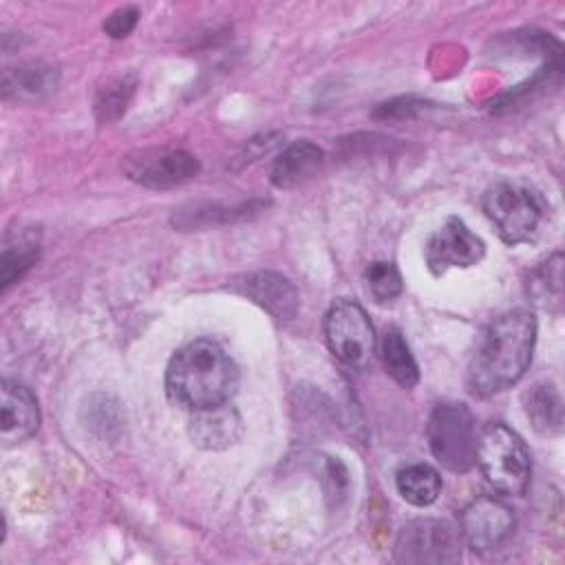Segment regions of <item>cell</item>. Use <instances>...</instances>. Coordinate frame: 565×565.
I'll list each match as a JSON object with an SVG mask.
<instances>
[{"label": "cell", "mask_w": 565, "mask_h": 565, "mask_svg": "<svg viewBox=\"0 0 565 565\" xmlns=\"http://www.w3.org/2000/svg\"><path fill=\"white\" fill-rule=\"evenodd\" d=\"M536 318L527 309H512L494 318L477 347L468 369V386L479 397H490L516 384L532 362Z\"/></svg>", "instance_id": "cell-1"}, {"label": "cell", "mask_w": 565, "mask_h": 565, "mask_svg": "<svg viewBox=\"0 0 565 565\" xmlns=\"http://www.w3.org/2000/svg\"><path fill=\"white\" fill-rule=\"evenodd\" d=\"M238 386V369L214 340L199 338L181 347L166 371L170 399L188 411L227 404Z\"/></svg>", "instance_id": "cell-2"}, {"label": "cell", "mask_w": 565, "mask_h": 565, "mask_svg": "<svg viewBox=\"0 0 565 565\" xmlns=\"http://www.w3.org/2000/svg\"><path fill=\"white\" fill-rule=\"evenodd\" d=\"M475 463L486 481L501 494L519 497L530 486V450L525 441L505 424H488L479 433Z\"/></svg>", "instance_id": "cell-3"}, {"label": "cell", "mask_w": 565, "mask_h": 565, "mask_svg": "<svg viewBox=\"0 0 565 565\" xmlns=\"http://www.w3.org/2000/svg\"><path fill=\"white\" fill-rule=\"evenodd\" d=\"M483 212L505 245L534 241L545 216V201L516 181H499L483 194Z\"/></svg>", "instance_id": "cell-4"}, {"label": "cell", "mask_w": 565, "mask_h": 565, "mask_svg": "<svg viewBox=\"0 0 565 565\" xmlns=\"http://www.w3.org/2000/svg\"><path fill=\"white\" fill-rule=\"evenodd\" d=\"M433 457L450 472H468L477 461V424L466 404H439L426 426Z\"/></svg>", "instance_id": "cell-5"}, {"label": "cell", "mask_w": 565, "mask_h": 565, "mask_svg": "<svg viewBox=\"0 0 565 565\" xmlns=\"http://www.w3.org/2000/svg\"><path fill=\"white\" fill-rule=\"evenodd\" d=\"M324 338L331 353L347 366L362 369L375 351V329L355 300H335L324 316Z\"/></svg>", "instance_id": "cell-6"}, {"label": "cell", "mask_w": 565, "mask_h": 565, "mask_svg": "<svg viewBox=\"0 0 565 565\" xmlns=\"http://www.w3.org/2000/svg\"><path fill=\"white\" fill-rule=\"evenodd\" d=\"M461 532L439 519L406 523L395 541L393 558L404 565H448L461 558Z\"/></svg>", "instance_id": "cell-7"}, {"label": "cell", "mask_w": 565, "mask_h": 565, "mask_svg": "<svg viewBox=\"0 0 565 565\" xmlns=\"http://www.w3.org/2000/svg\"><path fill=\"white\" fill-rule=\"evenodd\" d=\"M199 161L194 154L181 148H143L124 157V174L143 188H174L199 174Z\"/></svg>", "instance_id": "cell-8"}, {"label": "cell", "mask_w": 565, "mask_h": 565, "mask_svg": "<svg viewBox=\"0 0 565 565\" xmlns=\"http://www.w3.org/2000/svg\"><path fill=\"white\" fill-rule=\"evenodd\" d=\"M486 254V243L470 232L459 216H448L446 223L430 234L424 247V260L433 276H444L450 267H472Z\"/></svg>", "instance_id": "cell-9"}, {"label": "cell", "mask_w": 565, "mask_h": 565, "mask_svg": "<svg viewBox=\"0 0 565 565\" xmlns=\"http://www.w3.org/2000/svg\"><path fill=\"white\" fill-rule=\"evenodd\" d=\"M512 530H514L512 510L501 499H494L490 494H481L472 499L459 516L461 539L475 552L497 550L508 541Z\"/></svg>", "instance_id": "cell-10"}, {"label": "cell", "mask_w": 565, "mask_h": 565, "mask_svg": "<svg viewBox=\"0 0 565 565\" xmlns=\"http://www.w3.org/2000/svg\"><path fill=\"white\" fill-rule=\"evenodd\" d=\"M230 289L245 296L276 320H291L298 311L296 287L274 271L243 274L230 282Z\"/></svg>", "instance_id": "cell-11"}, {"label": "cell", "mask_w": 565, "mask_h": 565, "mask_svg": "<svg viewBox=\"0 0 565 565\" xmlns=\"http://www.w3.org/2000/svg\"><path fill=\"white\" fill-rule=\"evenodd\" d=\"M0 439L4 446H15L35 435L40 426V408L35 395L15 380L0 384Z\"/></svg>", "instance_id": "cell-12"}, {"label": "cell", "mask_w": 565, "mask_h": 565, "mask_svg": "<svg viewBox=\"0 0 565 565\" xmlns=\"http://www.w3.org/2000/svg\"><path fill=\"white\" fill-rule=\"evenodd\" d=\"M188 435L196 448L227 450L243 435V417L230 402L190 411Z\"/></svg>", "instance_id": "cell-13"}, {"label": "cell", "mask_w": 565, "mask_h": 565, "mask_svg": "<svg viewBox=\"0 0 565 565\" xmlns=\"http://www.w3.org/2000/svg\"><path fill=\"white\" fill-rule=\"evenodd\" d=\"M322 161H324V152L316 143H311L307 139L294 141L274 161L271 183L278 190L298 188L320 170Z\"/></svg>", "instance_id": "cell-14"}, {"label": "cell", "mask_w": 565, "mask_h": 565, "mask_svg": "<svg viewBox=\"0 0 565 565\" xmlns=\"http://www.w3.org/2000/svg\"><path fill=\"white\" fill-rule=\"evenodd\" d=\"M525 417L539 435H558L563 430V397L558 388L547 382H534L521 397Z\"/></svg>", "instance_id": "cell-15"}, {"label": "cell", "mask_w": 565, "mask_h": 565, "mask_svg": "<svg viewBox=\"0 0 565 565\" xmlns=\"http://www.w3.org/2000/svg\"><path fill=\"white\" fill-rule=\"evenodd\" d=\"M40 256V232L33 227L15 230L7 234L2 245V260H0V280L2 289L7 291L13 282H18L38 260Z\"/></svg>", "instance_id": "cell-16"}, {"label": "cell", "mask_w": 565, "mask_h": 565, "mask_svg": "<svg viewBox=\"0 0 565 565\" xmlns=\"http://www.w3.org/2000/svg\"><path fill=\"white\" fill-rule=\"evenodd\" d=\"M525 294L532 305L545 311H558L563 305V254L554 252L532 267L525 278Z\"/></svg>", "instance_id": "cell-17"}, {"label": "cell", "mask_w": 565, "mask_h": 565, "mask_svg": "<svg viewBox=\"0 0 565 565\" xmlns=\"http://www.w3.org/2000/svg\"><path fill=\"white\" fill-rule=\"evenodd\" d=\"M57 86V71L46 64H22L18 68L4 71L2 90L4 97L13 99H42Z\"/></svg>", "instance_id": "cell-18"}, {"label": "cell", "mask_w": 565, "mask_h": 565, "mask_svg": "<svg viewBox=\"0 0 565 565\" xmlns=\"http://www.w3.org/2000/svg\"><path fill=\"white\" fill-rule=\"evenodd\" d=\"M395 486L406 503L426 508L437 501L441 492V477L428 463H411L395 475Z\"/></svg>", "instance_id": "cell-19"}, {"label": "cell", "mask_w": 565, "mask_h": 565, "mask_svg": "<svg viewBox=\"0 0 565 565\" xmlns=\"http://www.w3.org/2000/svg\"><path fill=\"white\" fill-rule=\"evenodd\" d=\"M380 355H382V364H384L386 373L402 388H413L419 382V366H417L399 329L393 327L382 335Z\"/></svg>", "instance_id": "cell-20"}, {"label": "cell", "mask_w": 565, "mask_h": 565, "mask_svg": "<svg viewBox=\"0 0 565 565\" xmlns=\"http://www.w3.org/2000/svg\"><path fill=\"white\" fill-rule=\"evenodd\" d=\"M364 285H366L369 296L377 305L393 302L402 294V289H404L399 269L393 263H388V260L371 263L366 267V271H364Z\"/></svg>", "instance_id": "cell-21"}, {"label": "cell", "mask_w": 565, "mask_h": 565, "mask_svg": "<svg viewBox=\"0 0 565 565\" xmlns=\"http://www.w3.org/2000/svg\"><path fill=\"white\" fill-rule=\"evenodd\" d=\"M135 90V82H128L126 77L108 84L95 99V113L102 121L117 119L124 110Z\"/></svg>", "instance_id": "cell-22"}, {"label": "cell", "mask_w": 565, "mask_h": 565, "mask_svg": "<svg viewBox=\"0 0 565 565\" xmlns=\"http://www.w3.org/2000/svg\"><path fill=\"white\" fill-rule=\"evenodd\" d=\"M137 20H139L137 7H119L104 20V31L113 40H121L132 33V29L137 26Z\"/></svg>", "instance_id": "cell-23"}, {"label": "cell", "mask_w": 565, "mask_h": 565, "mask_svg": "<svg viewBox=\"0 0 565 565\" xmlns=\"http://www.w3.org/2000/svg\"><path fill=\"white\" fill-rule=\"evenodd\" d=\"M324 483H327V494L342 499L347 492V468L338 459H329L324 466Z\"/></svg>", "instance_id": "cell-24"}]
</instances>
